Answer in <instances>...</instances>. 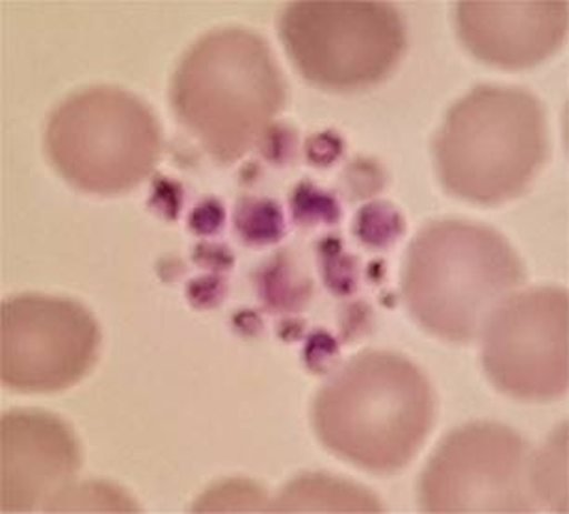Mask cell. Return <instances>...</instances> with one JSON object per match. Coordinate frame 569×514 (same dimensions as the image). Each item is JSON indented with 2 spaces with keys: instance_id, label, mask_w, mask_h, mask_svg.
Instances as JSON below:
<instances>
[{
  "instance_id": "9",
  "label": "cell",
  "mask_w": 569,
  "mask_h": 514,
  "mask_svg": "<svg viewBox=\"0 0 569 514\" xmlns=\"http://www.w3.org/2000/svg\"><path fill=\"white\" fill-rule=\"evenodd\" d=\"M101 331L77 301L21 294L0 311V377L19 394H54L80 383L98 361Z\"/></svg>"
},
{
  "instance_id": "3",
  "label": "cell",
  "mask_w": 569,
  "mask_h": 514,
  "mask_svg": "<svg viewBox=\"0 0 569 514\" xmlns=\"http://www.w3.org/2000/svg\"><path fill=\"white\" fill-rule=\"evenodd\" d=\"M523 281V262L501 232L472 221L439 220L422 226L408 249L402 294L427 333L469 344Z\"/></svg>"
},
{
  "instance_id": "10",
  "label": "cell",
  "mask_w": 569,
  "mask_h": 514,
  "mask_svg": "<svg viewBox=\"0 0 569 514\" xmlns=\"http://www.w3.org/2000/svg\"><path fill=\"white\" fill-rule=\"evenodd\" d=\"M0 507L52 511L74 485L82 455L73 430L54 414L16 409L0 424Z\"/></svg>"
},
{
  "instance_id": "12",
  "label": "cell",
  "mask_w": 569,
  "mask_h": 514,
  "mask_svg": "<svg viewBox=\"0 0 569 514\" xmlns=\"http://www.w3.org/2000/svg\"><path fill=\"white\" fill-rule=\"evenodd\" d=\"M273 508L281 513H378L380 503L370 492L350 481L302 475L284 486Z\"/></svg>"
},
{
  "instance_id": "8",
  "label": "cell",
  "mask_w": 569,
  "mask_h": 514,
  "mask_svg": "<svg viewBox=\"0 0 569 514\" xmlns=\"http://www.w3.org/2000/svg\"><path fill=\"white\" fill-rule=\"evenodd\" d=\"M569 300L558 286L513 292L485 327L482 366L497 391L521 402H552L568 391Z\"/></svg>"
},
{
  "instance_id": "7",
  "label": "cell",
  "mask_w": 569,
  "mask_h": 514,
  "mask_svg": "<svg viewBox=\"0 0 569 514\" xmlns=\"http://www.w3.org/2000/svg\"><path fill=\"white\" fill-rule=\"evenodd\" d=\"M532 452L516 431L472 422L445 436L419 481L427 513H529Z\"/></svg>"
},
{
  "instance_id": "6",
  "label": "cell",
  "mask_w": 569,
  "mask_h": 514,
  "mask_svg": "<svg viewBox=\"0 0 569 514\" xmlns=\"http://www.w3.org/2000/svg\"><path fill=\"white\" fill-rule=\"evenodd\" d=\"M279 38L298 73L328 91H359L388 77L406 51V24L388 2H292Z\"/></svg>"
},
{
  "instance_id": "4",
  "label": "cell",
  "mask_w": 569,
  "mask_h": 514,
  "mask_svg": "<svg viewBox=\"0 0 569 514\" xmlns=\"http://www.w3.org/2000/svg\"><path fill=\"white\" fill-rule=\"evenodd\" d=\"M546 112L523 88L479 85L450 108L433 142L439 181L466 203L519 198L546 162Z\"/></svg>"
},
{
  "instance_id": "1",
  "label": "cell",
  "mask_w": 569,
  "mask_h": 514,
  "mask_svg": "<svg viewBox=\"0 0 569 514\" xmlns=\"http://www.w3.org/2000/svg\"><path fill=\"white\" fill-rule=\"evenodd\" d=\"M177 121L220 164H234L268 137L287 102L272 49L251 30L217 29L182 54L171 77Z\"/></svg>"
},
{
  "instance_id": "2",
  "label": "cell",
  "mask_w": 569,
  "mask_h": 514,
  "mask_svg": "<svg viewBox=\"0 0 569 514\" xmlns=\"http://www.w3.org/2000/svg\"><path fill=\"white\" fill-rule=\"evenodd\" d=\"M315 433L336 457L370 474H393L416 457L436 416L432 386L393 351H363L320 389Z\"/></svg>"
},
{
  "instance_id": "11",
  "label": "cell",
  "mask_w": 569,
  "mask_h": 514,
  "mask_svg": "<svg viewBox=\"0 0 569 514\" xmlns=\"http://www.w3.org/2000/svg\"><path fill=\"white\" fill-rule=\"evenodd\" d=\"M456 32L467 51L499 69L535 68L562 47L568 2H458Z\"/></svg>"
},
{
  "instance_id": "5",
  "label": "cell",
  "mask_w": 569,
  "mask_h": 514,
  "mask_svg": "<svg viewBox=\"0 0 569 514\" xmlns=\"http://www.w3.org/2000/svg\"><path fill=\"white\" fill-rule=\"evenodd\" d=\"M47 159L63 181L93 195H120L159 164L162 131L151 108L118 85H90L49 115Z\"/></svg>"
},
{
  "instance_id": "13",
  "label": "cell",
  "mask_w": 569,
  "mask_h": 514,
  "mask_svg": "<svg viewBox=\"0 0 569 514\" xmlns=\"http://www.w3.org/2000/svg\"><path fill=\"white\" fill-rule=\"evenodd\" d=\"M131 511L134 508L127 496H123L120 491H116L110 485H103V483H88V485L71 486L66 494H63L52 511Z\"/></svg>"
}]
</instances>
